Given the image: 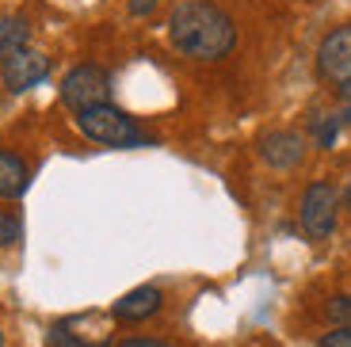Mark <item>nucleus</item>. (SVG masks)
<instances>
[{
    "instance_id": "nucleus-1",
    "label": "nucleus",
    "mask_w": 351,
    "mask_h": 347,
    "mask_svg": "<svg viewBox=\"0 0 351 347\" xmlns=\"http://www.w3.org/2000/svg\"><path fill=\"white\" fill-rule=\"evenodd\" d=\"M168 38L184 58L195 61H218L233 50L237 27L218 4L210 0H184L168 16Z\"/></svg>"
},
{
    "instance_id": "nucleus-2",
    "label": "nucleus",
    "mask_w": 351,
    "mask_h": 347,
    "mask_svg": "<svg viewBox=\"0 0 351 347\" xmlns=\"http://www.w3.org/2000/svg\"><path fill=\"white\" fill-rule=\"evenodd\" d=\"M77 130L84 138L99 141V145H114V149H134V145H145L149 141V134H141L130 115L111 107V104L77 111Z\"/></svg>"
},
{
    "instance_id": "nucleus-3",
    "label": "nucleus",
    "mask_w": 351,
    "mask_h": 347,
    "mask_svg": "<svg viewBox=\"0 0 351 347\" xmlns=\"http://www.w3.org/2000/svg\"><path fill=\"white\" fill-rule=\"evenodd\" d=\"M336 210H340V191H336L328 180H317L302 191L298 202V222L306 229L309 241H325L336 229Z\"/></svg>"
},
{
    "instance_id": "nucleus-4",
    "label": "nucleus",
    "mask_w": 351,
    "mask_h": 347,
    "mask_svg": "<svg viewBox=\"0 0 351 347\" xmlns=\"http://www.w3.org/2000/svg\"><path fill=\"white\" fill-rule=\"evenodd\" d=\"M107 96H111V77H107L99 65H77V69H69L62 80V99L73 111L99 107V104H107Z\"/></svg>"
},
{
    "instance_id": "nucleus-5",
    "label": "nucleus",
    "mask_w": 351,
    "mask_h": 347,
    "mask_svg": "<svg viewBox=\"0 0 351 347\" xmlns=\"http://www.w3.org/2000/svg\"><path fill=\"white\" fill-rule=\"evenodd\" d=\"M317 73L340 88L351 80V23L328 31L325 43L317 46Z\"/></svg>"
},
{
    "instance_id": "nucleus-6",
    "label": "nucleus",
    "mask_w": 351,
    "mask_h": 347,
    "mask_svg": "<svg viewBox=\"0 0 351 347\" xmlns=\"http://www.w3.org/2000/svg\"><path fill=\"white\" fill-rule=\"evenodd\" d=\"M0 77L8 92H31L35 84H43L50 77V58L38 50H16L0 61Z\"/></svg>"
},
{
    "instance_id": "nucleus-7",
    "label": "nucleus",
    "mask_w": 351,
    "mask_h": 347,
    "mask_svg": "<svg viewBox=\"0 0 351 347\" xmlns=\"http://www.w3.org/2000/svg\"><path fill=\"white\" fill-rule=\"evenodd\" d=\"M256 153H260L263 165L287 172V168L302 165V156H306V138L294 134V130H267V134H260V141H256Z\"/></svg>"
},
{
    "instance_id": "nucleus-8",
    "label": "nucleus",
    "mask_w": 351,
    "mask_h": 347,
    "mask_svg": "<svg viewBox=\"0 0 351 347\" xmlns=\"http://www.w3.org/2000/svg\"><path fill=\"white\" fill-rule=\"evenodd\" d=\"M160 290L157 287H134L130 294H123L119 302L111 305V317L123 324H138V321H149L153 313H160Z\"/></svg>"
},
{
    "instance_id": "nucleus-9",
    "label": "nucleus",
    "mask_w": 351,
    "mask_h": 347,
    "mask_svg": "<svg viewBox=\"0 0 351 347\" xmlns=\"http://www.w3.org/2000/svg\"><path fill=\"white\" fill-rule=\"evenodd\" d=\"M31 183L23 156L12 153V149H0V199H19Z\"/></svg>"
},
{
    "instance_id": "nucleus-10",
    "label": "nucleus",
    "mask_w": 351,
    "mask_h": 347,
    "mask_svg": "<svg viewBox=\"0 0 351 347\" xmlns=\"http://www.w3.org/2000/svg\"><path fill=\"white\" fill-rule=\"evenodd\" d=\"M27 38H31V23L23 16H0V61L16 50H27Z\"/></svg>"
},
{
    "instance_id": "nucleus-11",
    "label": "nucleus",
    "mask_w": 351,
    "mask_h": 347,
    "mask_svg": "<svg viewBox=\"0 0 351 347\" xmlns=\"http://www.w3.org/2000/svg\"><path fill=\"white\" fill-rule=\"evenodd\" d=\"M325 313H328V321H332L336 328H351V294H336V298H328Z\"/></svg>"
},
{
    "instance_id": "nucleus-12",
    "label": "nucleus",
    "mask_w": 351,
    "mask_h": 347,
    "mask_svg": "<svg viewBox=\"0 0 351 347\" xmlns=\"http://www.w3.org/2000/svg\"><path fill=\"white\" fill-rule=\"evenodd\" d=\"M50 347H107V339L92 344V339H80L77 332H69L65 324H58V328H50Z\"/></svg>"
},
{
    "instance_id": "nucleus-13",
    "label": "nucleus",
    "mask_w": 351,
    "mask_h": 347,
    "mask_svg": "<svg viewBox=\"0 0 351 347\" xmlns=\"http://www.w3.org/2000/svg\"><path fill=\"white\" fill-rule=\"evenodd\" d=\"M19 237H23V222L16 214H8V210H0V248L16 244Z\"/></svg>"
},
{
    "instance_id": "nucleus-14",
    "label": "nucleus",
    "mask_w": 351,
    "mask_h": 347,
    "mask_svg": "<svg viewBox=\"0 0 351 347\" xmlns=\"http://www.w3.org/2000/svg\"><path fill=\"white\" fill-rule=\"evenodd\" d=\"M343 122H340V115H328V119H317L313 122V134H317V145H332L336 141V130H340Z\"/></svg>"
},
{
    "instance_id": "nucleus-15",
    "label": "nucleus",
    "mask_w": 351,
    "mask_h": 347,
    "mask_svg": "<svg viewBox=\"0 0 351 347\" xmlns=\"http://www.w3.org/2000/svg\"><path fill=\"white\" fill-rule=\"evenodd\" d=\"M317 347H351V328H332L317 339Z\"/></svg>"
},
{
    "instance_id": "nucleus-16",
    "label": "nucleus",
    "mask_w": 351,
    "mask_h": 347,
    "mask_svg": "<svg viewBox=\"0 0 351 347\" xmlns=\"http://www.w3.org/2000/svg\"><path fill=\"white\" fill-rule=\"evenodd\" d=\"M114 347H172V344H165V339H149V336H130V339H123V344H114Z\"/></svg>"
},
{
    "instance_id": "nucleus-17",
    "label": "nucleus",
    "mask_w": 351,
    "mask_h": 347,
    "mask_svg": "<svg viewBox=\"0 0 351 347\" xmlns=\"http://www.w3.org/2000/svg\"><path fill=\"white\" fill-rule=\"evenodd\" d=\"M157 12V0H130V16H153Z\"/></svg>"
},
{
    "instance_id": "nucleus-18",
    "label": "nucleus",
    "mask_w": 351,
    "mask_h": 347,
    "mask_svg": "<svg viewBox=\"0 0 351 347\" xmlns=\"http://www.w3.org/2000/svg\"><path fill=\"white\" fill-rule=\"evenodd\" d=\"M340 122H348V126H351V99H343V111H340Z\"/></svg>"
},
{
    "instance_id": "nucleus-19",
    "label": "nucleus",
    "mask_w": 351,
    "mask_h": 347,
    "mask_svg": "<svg viewBox=\"0 0 351 347\" xmlns=\"http://www.w3.org/2000/svg\"><path fill=\"white\" fill-rule=\"evenodd\" d=\"M340 202H343V206H348V210H351V183H348V187H343V195H340Z\"/></svg>"
},
{
    "instance_id": "nucleus-20",
    "label": "nucleus",
    "mask_w": 351,
    "mask_h": 347,
    "mask_svg": "<svg viewBox=\"0 0 351 347\" xmlns=\"http://www.w3.org/2000/svg\"><path fill=\"white\" fill-rule=\"evenodd\" d=\"M340 96H343V99H351V80H348V84L340 88Z\"/></svg>"
},
{
    "instance_id": "nucleus-21",
    "label": "nucleus",
    "mask_w": 351,
    "mask_h": 347,
    "mask_svg": "<svg viewBox=\"0 0 351 347\" xmlns=\"http://www.w3.org/2000/svg\"><path fill=\"white\" fill-rule=\"evenodd\" d=\"M0 344H4V336H0Z\"/></svg>"
}]
</instances>
